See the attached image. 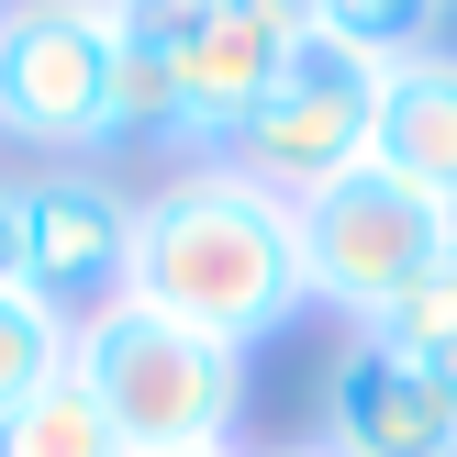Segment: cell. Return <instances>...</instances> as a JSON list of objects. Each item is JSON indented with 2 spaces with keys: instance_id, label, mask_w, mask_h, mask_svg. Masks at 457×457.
I'll use <instances>...</instances> for the list:
<instances>
[{
  "instance_id": "4",
  "label": "cell",
  "mask_w": 457,
  "mask_h": 457,
  "mask_svg": "<svg viewBox=\"0 0 457 457\" xmlns=\"http://www.w3.org/2000/svg\"><path fill=\"white\" fill-rule=\"evenodd\" d=\"M112 12L101 0H0V145L45 168H101L112 134Z\"/></svg>"
},
{
  "instance_id": "10",
  "label": "cell",
  "mask_w": 457,
  "mask_h": 457,
  "mask_svg": "<svg viewBox=\"0 0 457 457\" xmlns=\"http://www.w3.org/2000/svg\"><path fill=\"white\" fill-rule=\"evenodd\" d=\"M0 457H134V446L112 436V413L89 402V379H79V369H56L12 424H0Z\"/></svg>"
},
{
  "instance_id": "13",
  "label": "cell",
  "mask_w": 457,
  "mask_h": 457,
  "mask_svg": "<svg viewBox=\"0 0 457 457\" xmlns=\"http://www.w3.org/2000/svg\"><path fill=\"white\" fill-rule=\"evenodd\" d=\"M379 346H402V357H436V346H457V257H446L424 290H402V302H391Z\"/></svg>"
},
{
  "instance_id": "15",
  "label": "cell",
  "mask_w": 457,
  "mask_h": 457,
  "mask_svg": "<svg viewBox=\"0 0 457 457\" xmlns=\"http://www.w3.org/2000/svg\"><path fill=\"white\" fill-rule=\"evenodd\" d=\"M245 457H335L324 436H302V446H245Z\"/></svg>"
},
{
  "instance_id": "12",
  "label": "cell",
  "mask_w": 457,
  "mask_h": 457,
  "mask_svg": "<svg viewBox=\"0 0 457 457\" xmlns=\"http://www.w3.org/2000/svg\"><path fill=\"white\" fill-rule=\"evenodd\" d=\"M67 335H79V324H67V312H45L34 290H12V302H0V424H12L22 402L67 369Z\"/></svg>"
},
{
  "instance_id": "8",
  "label": "cell",
  "mask_w": 457,
  "mask_h": 457,
  "mask_svg": "<svg viewBox=\"0 0 457 457\" xmlns=\"http://www.w3.org/2000/svg\"><path fill=\"white\" fill-rule=\"evenodd\" d=\"M324 446L335 457H457V402L424 357L357 335L324 379Z\"/></svg>"
},
{
  "instance_id": "16",
  "label": "cell",
  "mask_w": 457,
  "mask_h": 457,
  "mask_svg": "<svg viewBox=\"0 0 457 457\" xmlns=\"http://www.w3.org/2000/svg\"><path fill=\"white\" fill-rule=\"evenodd\" d=\"M201 457H245V446H201Z\"/></svg>"
},
{
  "instance_id": "5",
  "label": "cell",
  "mask_w": 457,
  "mask_h": 457,
  "mask_svg": "<svg viewBox=\"0 0 457 457\" xmlns=\"http://www.w3.org/2000/svg\"><path fill=\"white\" fill-rule=\"evenodd\" d=\"M369 112H379V67L312 34V45H290L279 89H268L257 123L223 145V168H245L257 190H279V201H312V190H335L346 168H369Z\"/></svg>"
},
{
  "instance_id": "14",
  "label": "cell",
  "mask_w": 457,
  "mask_h": 457,
  "mask_svg": "<svg viewBox=\"0 0 457 457\" xmlns=\"http://www.w3.org/2000/svg\"><path fill=\"white\" fill-rule=\"evenodd\" d=\"M34 290V245H22V179H0V302Z\"/></svg>"
},
{
  "instance_id": "6",
  "label": "cell",
  "mask_w": 457,
  "mask_h": 457,
  "mask_svg": "<svg viewBox=\"0 0 457 457\" xmlns=\"http://www.w3.org/2000/svg\"><path fill=\"white\" fill-rule=\"evenodd\" d=\"M290 45H312V0H201V22L168 45V79H179V168L190 156H223L257 101L279 89Z\"/></svg>"
},
{
  "instance_id": "7",
  "label": "cell",
  "mask_w": 457,
  "mask_h": 457,
  "mask_svg": "<svg viewBox=\"0 0 457 457\" xmlns=\"http://www.w3.org/2000/svg\"><path fill=\"white\" fill-rule=\"evenodd\" d=\"M22 245H34V302L89 324L134 279V190L112 168H34L22 179Z\"/></svg>"
},
{
  "instance_id": "2",
  "label": "cell",
  "mask_w": 457,
  "mask_h": 457,
  "mask_svg": "<svg viewBox=\"0 0 457 457\" xmlns=\"http://www.w3.org/2000/svg\"><path fill=\"white\" fill-rule=\"evenodd\" d=\"M67 369L89 379V402L134 457H201V446H235L245 424V357L145 302H101L67 335Z\"/></svg>"
},
{
  "instance_id": "3",
  "label": "cell",
  "mask_w": 457,
  "mask_h": 457,
  "mask_svg": "<svg viewBox=\"0 0 457 457\" xmlns=\"http://www.w3.org/2000/svg\"><path fill=\"white\" fill-rule=\"evenodd\" d=\"M446 257H457V201L402 190L391 168H346L335 190L302 201V290L335 302L357 335H379L391 302L424 290Z\"/></svg>"
},
{
  "instance_id": "11",
  "label": "cell",
  "mask_w": 457,
  "mask_h": 457,
  "mask_svg": "<svg viewBox=\"0 0 457 457\" xmlns=\"http://www.w3.org/2000/svg\"><path fill=\"white\" fill-rule=\"evenodd\" d=\"M446 12L457 0H312V34L346 45V56H369V67H402V56H424V45H446Z\"/></svg>"
},
{
  "instance_id": "1",
  "label": "cell",
  "mask_w": 457,
  "mask_h": 457,
  "mask_svg": "<svg viewBox=\"0 0 457 457\" xmlns=\"http://www.w3.org/2000/svg\"><path fill=\"white\" fill-rule=\"evenodd\" d=\"M123 302L168 312V324L212 335V346H268V335L302 324V201L257 190L223 156H190L168 168L145 201H134V279Z\"/></svg>"
},
{
  "instance_id": "17",
  "label": "cell",
  "mask_w": 457,
  "mask_h": 457,
  "mask_svg": "<svg viewBox=\"0 0 457 457\" xmlns=\"http://www.w3.org/2000/svg\"><path fill=\"white\" fill-rule=\"evenodd\" d=\"M101 12H123V0H101Z\"/></svg>"
},
{
  "instance_id": "9",
  "label": "cell",
  "mask_w": 457,
  "mask_h": 457,
  "mask_svg": "<svg viewBox=\"0 0 457 457\" xmlns=\"http://www.w3.org/2000/svg\"><path fill=\"white\" fill-rule=\"evenodd\" d=\"M369 168H391L402 190L457 201V45L379 67V112H369Z\"/></svg>"
}]
</instances>
